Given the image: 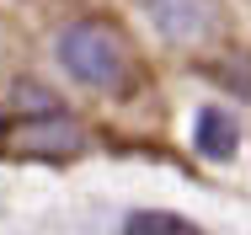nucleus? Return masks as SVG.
I'll list each match as a JSON object with an SVG mask.
<instances>
[{
  "label": "nucleus",
  "mask_w": 251,
  "mask_h": 235,
  "mask_svg": "<svg viewBox=\"0 0 251 235\" xmlns=\"http://www.w3.org/2000/svg\"><path fill=\"white\" fill-rule=\"evenodd\" d=\"M11 144H16L22 155H75L86 139H80V129H75L70 118L43 112V118H22V123L11 129Z\"/></svg>",
  "instance_id": "nucleus-3"
},
{
  "label": "nucleus",
  "mask_w": 251,
  "mask_h": 235,
  "mask_svg": "<svg viewBox=\"0 0 251 235\" xmlns=\"http://www.w3.org/2000/svg\"><path fill=\"white\" fill-rule=\"evenodd\" d=\"M193 144H198L208 160H230V155L241 150V123H235L225 107H203L198 129H193Z\"/></svg>",
  "instance_id": "nucleus-4"
},
{
  "label": "nucleus",
  "mask_w": 251,
  "mask_h": 235,
  "mask_svg": "<svg viewBox=\"0 0 251 235\" xmlns=\"http://www.w3.org/2000/svg\"><path fill=\"white\" fill-rule=\"evenodd\" d=\"M59 64H64L80 86H97V91H123V86H128V48H123V38H118L112 27H97V22L64 27Z\"/></svg>",
  "instance_id": "nucleus-1"
},
{
  "label": "nucleus",
  "mask_w": 251,
  "mask_h": 235,
  "mask_svg": "<svg viewBox=\"0 0 251 235\" xmlns=\"http://www.w3.org/2000/svg\"><path fill=\"white\" fill-rule=\"evenodd\" d=\"M123 235H203L198 225L176 219V214H160V209H145V214H128Z\"/></svg>",
  "instance_id": "nucleus-5"
},
{
  "label": "nucleus",
  "mask_w": 251,
  "mask_h": 235,
  "mask_svg": "<svg viewBox=\"0 0 251 235\" xmlns=\"http://www.w3.org/2000/svg\"><path fill=\"white\" fill-rule=\"evenodd\" d=\"M150 27L171 43H203L219 22V5L214 0H139Z\"/></svg>",
  "instance_id": "nucleus-2"
}]
</instances>
